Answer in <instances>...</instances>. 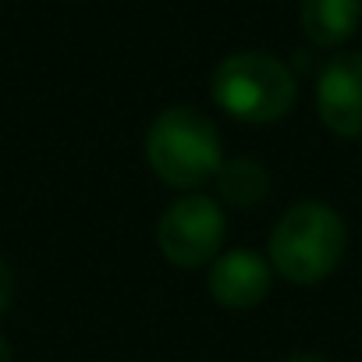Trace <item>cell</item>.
<instances>
[{"label": "cell", "mask_w": 362, "mask_h": 362, "mask_svg": "<svg viewBox=\"0 0 362 362\" xmlns=\"http://www.w3.org/2000/svg\"><path fill=\"white\" fill-rule=\"evenodd\" d=\"M210 93H214V103L235 121L270 124V121H281L295 107L298 86L284 61L259 50H242L217 64L210 78Z\"/></svg>", "instance_id": "obj_3"}, {"label": "cell", "mask_w": 362, "mask_h": 362, "mask_svg": "<svg viewBox=\"0 0 362 362\" xmlns=\"http://www.w3.org/2000/svg\"><path fill=\"white\" fill-rule=\"evenodd\" d=\"M298 22L316 47H341L362 22V0H302Z\"/></svg>", "instance_id": "obj_7"}, {"label": "cell", "mask_w": 362, "mask_h": 362, "mask_svg": "<svg viewBox=\"0 0 362 362\" xmlns=\"http://www.w3.org/2000/svg\"><path fill=\"white\" fill-rule=\"evenodd\" d=\"M284 362H327L323 355H313V351H302V355H291V358H284Z\"/></svg>", "instance_id": "obj_10"}, {"label": "cell", "mask_w": 362, "mask_h": 362, "mask_svg": "<svg viewBox=\"0 0 362 362\" xmlns=\"http://www.w3.org/2000/svg\"><path fill=\"white\" fill-rule=\"evenodd\" d=\"M348 249V228L327 203H295L270 231L267 259L288 284H320L337 270Z\"/></svg>", "instance_id": "obj_2"}, {"label": "cell", "mask_w": 362, "mask_h": 362, "mask_svg": "<svg viewBox=\"0 0 362 362\" xmlns=\"http://www.w3.org/2000/svg\"><path fill=\"white\" fill-rule=\"evenodd\" d=\"M228 217L210 196H181L156 221V249L174 267H203L221 256Z\"/></svg>", "instance_id": "obj_4"}, {"label": "cell", "mask_w": 362, "mask_h": 362, "mask_svg": "<svg viewBox=\"0 0 362 362\" xmlns=\"http://www.w3.org/2000/svg\"><path fill=\"white\" fill-rule=\"evenodd\" d=\"M320 121L341 139H362V54H337L316 82Z\"/></svg>", "instance_id": "obj_5"}, {"label": "cell", "mask_w": 362, "mask_h": 362, "mask_svg": "<svg viewBox=\"0 0 362 362\" xmlns=\"http://www.w3.org/2000/svg\"><path fill=\"white\" fill-rule=\"evenodd\" d=\"M146 160L170 189H199L224 163L217 124L196 107H167L146 132Z\"/></svg>", "instance_id": "obj_1"}, {"label": "cell", "mask_w": 362, "mask_h": 362, "mask_svg": "<svg viewBox=\"0 0 362 362\" xmlns=\"http://www.w3.org/2000/svg\"><path fill=\"white\" fill-rule=\"evenodd\" d=\"M217 196L221 203L228 206H238V210H249V206H259L270 192V174L259 160L252 156H235V160H224L221 170H217Z\"/></svg>", "instance_id": "obj_8"}, {"label": "cell", "mask_w": 362, "mask_h": 362, "mask_svg": "<svg viewBox=\"0 0 362 362\" xmlns=\"http://www.w3.org/2000/svg\"><path fill=\"white\" fill-rule=\"evenodd\" d=\"M11 295H15V277H11L8 263L0 259V316L8 313V305H11Z\"/></svg>", "instance_id": "obj_9"}, {"label": "cell", "mask_w": 362, "mask_h": 362, "mask_svg": "<svg viewBox=\"0 0 362 362\" xmlns=\"http://www.w3.org/2000/svg\"><path fill=\"white\" fill-rule=\"evenodd\" d=\"M210 295L224 309H256L274 284V267L252 249H231L210 267Z\"/></svg>", "instance_id": "obj_6"}, {"label": "cell", "mask_w": 362, "mask_h": 362, "mask_svg": "<svg viewBox=\"0 0 362 362\" xmlns=\"http://www.w3.org/2000/svg\"><path fill=\"white\" fill-rule=\"evenodd\" d=\"M11 358H15V351H11L8 337H0V362H11Z\"/></svg>", "instance_id": "obj_11"}]
</instances>
